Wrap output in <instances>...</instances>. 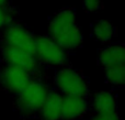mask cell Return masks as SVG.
<instances>
[{"label":"cell","mask_w":125,"mask_h":120,"mask_svg":"<svg viewBox=\"0 0 125 120\" xmlns=\"http://www.w3.org/2000/svg\"><path fill=\"white\" fill-rule=\"evenodd\" d=\"M51 39L62 50H75L82 44V33L76 21V13L71 9H64L54 15L50 22Z\"/></svg>","instance_id":"cell-1"},{"label":"cell","mask_w":125,"mask_h":120,"mask_svg":"<svg viewBox=\"0 0 125 120\" xmlns=\"http://www.w3.org/2000/svg\"><path fill=\"white\" fill-rule=\"evenodd\" d=\"M55 85L64 97L86 98L89 87L81 74L73 68H62L55 75Z\"/></svg>","instance_id":"cell-2"},{"label":"cell","mask_w":125,"mask_h":120,"mask_svg":"<svg viewBox=\"0 0 125 120\" xmlns=\"http://www.w3.org/2000/svg\"><path fill=\"white\" fill-rule=\"evenodd\" d=\"M47 95L48 89L46 85L41 82H30L29 85L19 94V107L26 112L41 110Z\"/></svg>","instance_id":"cell-3"},{"label":"cell","mask_w":125,"mask_h":120,"mask_svg":"<svg viewBox=\"0 0 125 120\" xmlns=\"http://www.w3.org/2000/svg\"><path fill=\"white\" fill-rule=\"evenodd\" d=\"M37 59L48 65H62L67 60L66 51L53 41L50 36H40L35 40V52Z\"/></svg>","instance_id":"cell-4"},{"label":"cell","mask_w":125,"mask_h":120,"mask_svg":"<svg viewBox=\"0 0 125 120\" xmlns=\"http://www.w3.org/2000/svg\"><path fill=\"white\" fill-rule=\"evenodd\" d=\"M35 40L36 39L26 29L18 24L9 25L4 33V41L7 45L20 48L33 55L35 52Z\"/></svg>","instance_id":"cell-5"},{"label":"cell","mask_w":125,"mask_h":120,"mask_svg":"<svg viewBox=\"0 0 125 120\" xmlns=\"http://www.w3.org/2000/svg\"><path fill=\"white\" fill-rule=\"evenodd\" d=\"M2 85L12 93L20 94L30 83V74L13 65H7L0 73Z\"/></svg>","instance_id":"cell-6"},{"label":"cell","mask_w":125,"mask_h":120,"mask_svg":"<svg viewBox=\"0 0 125 120\" xmlns=\"http://www.w3.org/2000/svg\"><path fill=\"white\" fill-rule=\"evenodd\" d=\"M2 54H3V59L8 63V65L20 67L25 72H28L29 74L35 71L37 67V61L35 55L30 54L20 48L4 44L3 48H2Z\"/></svg>","instance_id":"cell-7"},{"label":"cell","mask_w":125,"mask_h":120,"mask_svg":"<svg viewBox=\"0 0 125 120\" xmlns=\"http://www.w3.org/2000/svg\"><path fill=\"white\" fill-rule=\"evenodd\" d=\"M88 109V101L81 97H62L61 119L75 120L83 116Z\"/></svg>","instance_id":"cell-8"},{"label":"cell","mask_w":125,"mask_h":120,"mask_svg":"<svg viewBox=\"0 0 125 120\" xmlns=\"http://www.w3.org/2000/svg\"><path fill=\"white\" fill-rule=\"evenodd\" d=\"M125 50L122 44H113L102 48L99 53V62L104 67H110L117 64H124Z\"/></svg>","instance_id":"cell-9"},{"label":"cell","mask_w":125,"mask_h":120,"mask_svg":"<svg viewBox=\"0 0 125 120\" xmlns=\"http://www.w3.org/2000/svg\"><path fill=\"white\" fill-rule=\"evenodd\" d=\"M62 96L59 93H48L44 105L41 108V117L43 120H59L62 112Z\"/></svg>","instance_id":"cell-10"},{"label":"cell","mask_w":125,"mask_h":120,"mask_svg":"<svg viewBox=\"0 0 125 120\" xmlns=\"http://www.w3.org/2000/svg\"><path fill=\"white\" fill-rule=\"evenodd\" d=\"M116 98L110 92L97 93L93 98V108L97 115L116 114Z\"/></svg>","instance_id":"cell-11"},{"label":"cell","mask_w":125,"mask_h":120,"mask_svg":"<svg viewBox=\"0 0 125 120\" xmlns=\"http://www.w3.org/2000/svg\"><path fill=\"white\" fill-rule=\"evenodd\" d=\"M93 36L100 42H110L115 35V28L108 20H99L92 26Z\"/></svg>","instance_id":"cell-12"},{"label":"cell","mask_w":125,"mask_h":120,"mask_svg":"<svg viewBox=\"0 0 125 120\" xmlns=\"http://www.w3.org/2000/svg\"><path fill=\"white\" fill-rule=\"evenodd\" d=\"M105 79L108 83L115 86H122L125 79L124 64H117L105 68Z\"/></svg>","instance_id":"cell-13"},{"label":"cell","mask_w":125,"mask_h":120,"mask_svg":"<svg viewBox=\"0 0 125 120\" xmlns=\"http://www.w3.org/2000/svg\"><path fill=\"white\" fill-rule=\"evenodd\" d=\"M83 9L87 12H97L102 6V0H82Z\"/></svg>","instance_id":"cell-14"},{"label":"cell","mask_w":125,"mask_h":120,"mask_svg":"<svg viewBox=\"0 0 125 120\" xmlns=\"http://www.w3.org/2000/svg\"><path fill=\"white\" fill-rule=\"evenodd\" d=\"M10 14H9L8 10L6 9V7L0 6V28L7 25L10 22Z\"/></svg>","instance_id":"cell-15"},{"label":"cell","mask_w":125,"mask_h":120,"mask_svg":"<svg viewBox=\"0 0 125 120\" xmlns=\"http://www.w3.org/2000/svg\"><path fill=\"white\" fill-rule=\"evenodd\" d=\"M93 120H120V117L117 114L112 115H97Z\"/></svg>","instance_id":"cell-16"},{"label":"cell","mask_w":125,"mask_h":120,"mask_svg":"<svg viewBox=\"0 0 125 120\" xmlns=\"http://www.w3.org/2000/svg\"><path fill=\"white\" fill-rule=\"evenodd\" d=\"M8 1H9V0H0V6L6 7L7 4H8Z\"/></svg>","instance_id":"cell-17"}]
</instances>
